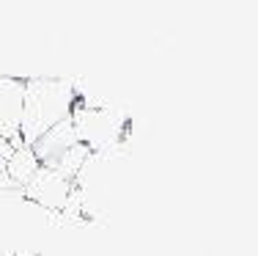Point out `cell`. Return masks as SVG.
<instances>
[{
    "instance_id": "obj_1",
    "label": "cell",
    "mask_w": 258,
    "mask_h": 256,
    "mask_svg": "<svg viewBox=\"0 0 258 256\" xmlns=\"http://www.w3.org/2000/svg\"><path fill=\"white\" fill-rule=\"evenodd\" d=\"M60 215L30 201L22 187L0 176V256H39Z\"/></svg>"
},
{
    "instance_id": "obj_2",
    "label": "cell",
    "mask_w": 258,
    "mask_h": 256,
    "mask_svg": "<svg viewBox=\"0 0 258 256\" xmlns=\"http://www.w3.org/2000/svg\"><path fill=\"white\" fill-rule=\"evenodd\" d=\"M75 108V88L66 80L52 77H33L25 80L22 94V121H20V138L30 146L41 132H47L52 124L72 113Z\"/></svg>"
},
{
    "instance_id": "obj_3",
    "label": "cell",
    "mask_w": 258,
    "mask_h": 256,
    "mask_svg": "<svg viewBox=\"0 0 258 256\" xmlns=\"http://www.w3.org/2000/svg\"><path fill=\"white\" fill-rule=\"evenodd\" d=\"M72 121H75L77 141L85 143L91 151L104 149V146L118 141L121 132V113L107 111V108H72Z\"/></svg>"
},
{
    "instance_id": "obj_4",
    "label": "cell",
    "mask_w": 258,
    "mask_h": 256,
    "mask_svg": "<svg viewBox=\"0 0 258 256\" xmlns=\"http://www.w3.org/2000/svg\"><path fill=\"white\" fill-rule=\"evenodd\" d=\"M72 187H75V182L60 176L55 168L39 166V171L30 176L28 185H22V193H25L30 201H36L39 207H44V210L60 212L72 196Z\"/></svg>"
},
{
    "instance_id": "obj_5",
    "label": "cell",
    "mask_w": 258,
    "mask_h": 256,
    "mask_svg": "<svg viewBox=\"0 0 258 256\" xmlns=\"http://www.w3.org/2000/svg\"><path fill=\"white\" fill-rule=\"evenodd\" d=\"M22 94H25V83L0 75V138H6L14 149L22 146V138H20Z\"/></svg>"
},
{
    "instance_id": "obj_6",
    "label": "cell",
    "mask_w": 258,
    "mask_h": 256,
    "mask_svg": "<svg viewBox=\"0 0 258 256\" xmlns=\"http://www.w3.org/2000/svg\"><path fill=\"white\" fill-rule=\"evenodd\" d=\"M75 143H77V132H75V121H72V113H69L66 119H60L58 124H52L47 132H41V135L30 143V149H33L36 160H39L41 166L52 168L55 163H58V157Z\"/></svg>"
},
{
    "instance_id": "obj_7",
    "label": "cell",
    "mask_w": 258,
    "mask_h": 256,
    "mask_svg": "<svg viewBox=\"0 0 258 256\" xmlns=\"http://www.w3.org/2000/svg\"><path fill=\"white\" fill-rule=\"evenodd\" d=\"M39 166L41 163L36 160L33 149L22 143V146H17V149L11 151L9 163H6V179H9L14 187H22V185H28L30 176L39 171Z\"/></svg>"
},
{
    "instance_id": "obj_8",
    "label": "cell",
    "mask_w": 258,
    "mask_h": 256,
    "mask_svg": "<svg viewBox=\"0 0 258 256\" xmlns=\"http://www.w3.org/2000/svg\"><path fill=\"white\" fill-rule=\"evenodd\" d=\"M88 146H85V143H75V146H69V149H66L63 151V155H60L58 157V163H55V171H58V174L60 176H66V179H75V176H77V171H80V166H83V163H85V157H88Z\"/></svg>"
},
{
    "instance_id": "obj_9",
    "label": "cell",
    "mask_w": 258,
    "mask_h": 256,
    "mask_svg": "<svg viewBox=\"0 0 258 256\" xmlns=\"http://www.w3.org/2000/svg\"><path fill=\"white\" fill-rule=\"evenodd\" d=\"M11 151H14V146L6 141V138H0V176L6 174V163H9Z\"/></svg>"
}]
</instances>
